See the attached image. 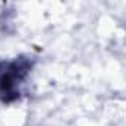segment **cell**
Listing matches in <instances>:
<instances>
[{"mask_svg": "<svg viewBox=\"0 0 126 126\" xmlns=\"http://www.w3.org/2000/svg\"><path fill=\"white\" fill-rule=\"evenodd\" d=\"M36 64V59L19 55L14 59H0V101L14 104L24 95L25 82Z\"/></svg>", "mask_w": 126, "mask_h": 126, "instance_id": "cell-1", "label": "cell"}]
</instances>
